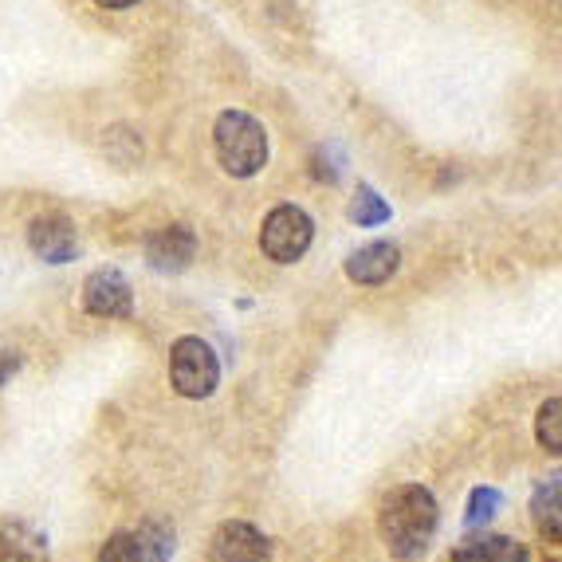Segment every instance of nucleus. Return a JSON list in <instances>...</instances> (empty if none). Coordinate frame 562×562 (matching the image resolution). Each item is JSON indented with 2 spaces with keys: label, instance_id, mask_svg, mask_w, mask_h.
Returning <instances> with one entry per match:
<instances>
[{
  "label": "nucleus",
  "instance_id": "obj_1",
  "mask_svg": "<svg viewBox=\"0 0 562 562\" xmlns=\"http://www.w3.org/2000/svg\"><path fill=\"white\" fill-rule=\"evenodd\" d=\"M441 527V504L425 484H397L378 507V535L397 562H417Z\"/></svg>",
  "mask_w": 562,
  "mask_h": 562
},
{
  "label": "nucleus",
  "instance_id": "obj_2",
  "mask_svg": "<svg viewBox=\"0 0 562 562\" xmlns=\"http://www.w3.org/2000/svg\"><path fill=\"white\" fill-rule=\"evenodd\" d=\"M213 154L216 166L225 169L228 178H256L272 158L268 126L248 111H221L213 122Z\"/></svg>",
  "mask_w": 562,
  "mask_h": 562
},
{
  "label": "nucleus",
  "instance_id": "obj_3",
  "mask_svg": "<svg viewBox=\"0 0 562 562\" xmlns=\"http://www.w3.org/2000/svg\"><path fill=\"white\" fill-rule=\"evenodd\" d=\"M169 382L186 402H205L221 385V358L201 335H181L169 347Z\"/></svg>",
  "mask_w": 562,
  "mask_h": 562
},
{
  "label": "nucleus",
  "instance_id": "obj_4",
  "mask_svg": "<svg viewBox=\"0 0 562 562\" xmlns=\"http://www.w3.org/2000/svg\"><path fill=\"white\" fill-rule=\"evenodd\" d=\"M315 244V221L300 205H276L260 225V252L272 263H295Z\"/></svg>",
  "mask_w": 562,
  "mask_h": 562
},
{
  "label": "nucleus",
  "instance_id": "obj_5",
  "mask_svg": "<svg viewBox=\"0 0 562 562\" xmlns=\"http://www.w3.org/2000/svg\"><path fill=\"white\" fill-rule=\"evenodd\" d=\"M178 551V535L166 524H142L131 531H114L94 562H169V554Z\"/></svg>",
  "mask_w": 562,
  "mask_h": 562
},
{
  "label": "nucleus",
  "instance_id": "obj_6",
  "mask_svg": "<svg viewBox=\"0 0 562 562\" xmlns=\"http://www.w3.org/2000/svg\"><path fill=\"white\" fill-rule=\"evenodd\" d=\"M205 562H272V539L248 519H225L209 535Z\"/></svg>",
  "mask_w": 562,
  "mask_h": 562
},
{
  "label": "nucleus",
  "instance_id": "obj_7",
  "mask_svg": "<svg viewBox=\"0 0 562 562\" xmlns=\"http://www.w3.org/2000/svg\"><path fill=\"white\" fill-rule=\"evenodd\" d=\"M83 311L94 319H131L134 288L119 268H94L83 280Z\"/></svg>",
  "mask_w": 562,
  "mask_h": 562
},
{
  "label": "nucleus",
  "instance_id": "obj_8",
  "mask_svg": "<svg viewBox=\"0 0 562 562\" xmlns=\"http://www.w3.org/2000/svg\"><path fill=\"white\" fill-rule=\"evenodd\" d=\"M29 248L32 256H40L44 263L59 268V263H71L79 256V228L71 216L64 213H44L29 221Z\"/></svg>",
  "mask_w": 562,
  "mask_h": 562
},
{
  "label": "nucleus",
  "instance_id": "obj_9",
  "mask_svg": "<svg viewBox=\"0 0 562 562\" xmlns=\"http://www.w3.org/2000/svg\"><path fill=\"white\" fill-rule=\"evenodd\" d=\"M193 256H198V233L189 225H181V221L154 228V233L146 236V263L161 276L186 272L189 263H193Z\"/></svg>",
  "mask_w": 562,
  "mask_h": 562
},
{
  "label": "nucleus",
  "instance_id": "obj_10",
  "mask_svg": "<svg viewBox=\"0 0 562 562\" xmlns=\"http://www.w3.org/2000/svg\"><path fill=\"white\" fill-rule=\"evenodd\" d=\"M397 268H402V248H397L394 240L362 244V248H355V252L347 256V263H342L347 280L358 283V288H382V283L394 280Z\"/></svg>",
  "mask_w": 562,
  "mask_h": 562
},
{
  "label": "nucleus",
  "instance_id": "obj_11",
  "mask_svg": "<svg viewBox=\"0 0 562 562\" xmlns=\"http://www.w3.org/2000/svg\"><path fill=\"white\" fill-rule=\"evenodd\" d=\"M449 562H531V551H527V543L512 539V535L469 531L452 547Z\"/></svg>",
  "mask_w": 562,
  "mask_h": 562
},
{
  "label": "nucleus",
  "instance_id": "obj_12",
  "mask_svg": "<svg viewBox=\"0 0 562 562\" xmlns=\"http://www.w3.org/2000/svg\"><path fill=\"white\" fill-rule=\"evenodd\" d=\"M0 562H52L47 539L24 524H4L0 527Z\"/></svg>",
  "mask_w": 562,
  "mask_h": 562
},
{
  "label": "nucleus",
  "instance_id": "obj_13",
  "mask_svg": "<svg viewBox=\"0 0 562 562\" xmlns=\"http://www.w3.org/2000/svg\"><path fill=\"white\" fill-rule=\"evenodd\" d=\"M559 472L554 476H547L543 484L535 487L531 496V519L535 527H539V535H543L547 543H559L562 539V519H559V496H562V484H559Z\"/></svg>",
  "mask_w": 562,
  "mask_h": 562
},
{
  "label": "nucleus",
  "instance_id": "obj_14",
  "mask_svg": "<svg viewBox=\"0 0 562 562\" xmlns=\"http://www.w3.org/2000/svg\"><path fill=\"white\" fill-rule=\"evenodd\" d=\"M347 216L358 228H378L394 216V209H390V201H385L370 181H358L355 198H350V205H347Z\"/></svg>",
  "mask_w": 562,
  "mask_h": 562
},
{
  "label": "nucleus",
  "instance_id": "obj_15",
  "mask_svg": "<svg viewBox=\"0 0 562 562\" xmlns=\"http://www.w3.org/2000/svg\"><path fill=\"white\" fill-rule=\"evenodd\" d=\"M504 507V492L492 484H480L469 492V504H464V531H484L492 519L499 516Z\"/></svg>",
  "mask_w": 562,
  "mask_h": 562
},
{
  "label": "nucleus",
  "instance_id": "obj_16",
  "mask_svg": "<svg viewBox=\"0 0 562 562\" xmlns=\"http://www.w3.org/2000/svg\"><path fill=\"white\" fill-rule=\"evenodd\" d=\"M535 441H539L543 452H551V457L562 452V402L559 397H547V402L539 405V413H535Z\"/></svg>",
  "mask_w": 562,
  "mask_h": 562
},
{
  "label": "nucleus",
  "instance_id": "obj_17",
  "mask_svg": "<svg viewBox=\"0 0 562 562\" xmlns=\"http://www.w3.org/2000/svg\"><path fill=\"white\" fill-rule=\"evenodd\" d=\"M16 370H20V355H16V350H0V385L9 382Z\"/></svg>",
  "mask_w": 562,
  "mask_h": 562
},
{
  "label": "nucleus",
  "instance_id": "obj_18",
  "mask_svg": "<svg viewBox=\"0 0 562 562\" xmlns=\"http://www.w3.org/2000/svg\"><path fill=\"white\" fill-rule=\"evenodd\" d=\"M99 9H111V12H126V9H134L138 0H94Z\"/></svg>",
  "mask_w": 562,
  "mask_h": 562
}]
</instances>
